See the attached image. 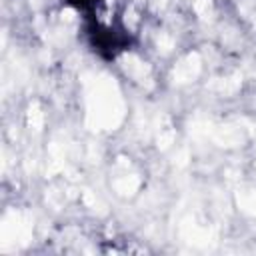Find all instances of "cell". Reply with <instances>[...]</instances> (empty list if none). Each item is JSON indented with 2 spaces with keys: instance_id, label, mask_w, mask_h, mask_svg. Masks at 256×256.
Returning <instances> with one entry per match:
<instances>
[{
  "instance_id": "1",
  "label": "cell",
  "mask_w": 256,
  "mask_h": 256,
  "mask_svg": "<svg viewBox=\"0 0 256 256\" xmlns=\"http://www.w3.org/2000/svg\"><path fill=\"white\" fill-rule=\"evenodd\" d=\"M62 2L68 4L70 8L78 10V12H84L86 18H90V16L98 14L100 10H104L110 0H62Z\"/></svg>"
}]
</instances>
